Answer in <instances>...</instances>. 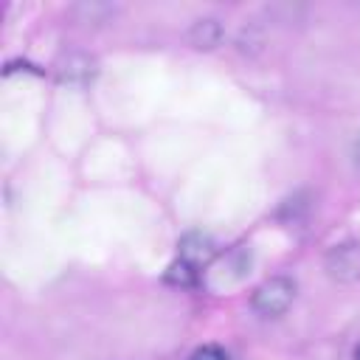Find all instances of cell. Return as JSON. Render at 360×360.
<instances>
[{"label": "cell", "instance_id": "obj_1", "mask_svg": "<svg viewBox=\"0 0 360 360\" xmlns=\"http://www.w3.org/2000/svg\"><path fill=\"white\" fill-rule=\"evenodd\" d=\"M292 301H295V281L290 276H270L253 290L250 307L264 318H276L287 312Z\"/></svg>", "mask_w": 360, "mask_h": 360}, {"label": "cell", "instance_id": "obj_2", "mask_svg": "<svg viewBox=\"0 0 360 360\" xmlns=\"http://www.w3.org/2000/svg\"><path fill=\"white\" fill-rule=\"evenodd\" d=\"M326 276L332 281H357L360 278V242H340L323 259Z\"/></svg>", "mask_w": 360, "mask_h": 360}, {"label": "cell", "instance_id": "obj_3", "mask_svg": "<svg viewBox=\"0 0 360 360\" xmlns=\"http://www.w3.org/2000/svg\"><path fill=\"white\" fill-rule=\"evenodd\" d=\"M177 250H180V259H186V262H191V264L200 267V264H205V262L214 259L217 245H214V239H211L208 233L191 231V233H186V236L177 242Z\"/></svg>", "mask_w": 360, "mask_h": 360}, {"label": "cell", "instance_id": "obj_4", "mask_svg": "<svg viewBox=\"0 0 360 360\" xmlns=\"http://www.w3.org/2000/svg\"><path fill=\"white\" fill-rule=\"evenodd\" d=\"M248 267H250V253H248L245 248H239V250H231L225 259H219V262L208 270V278L214 281L217 276H225V287H228V284L239 281V278L248 273Z\"/></svg>", "mask_w": 360, "mask_h": 360}, {"label": "cell", "instance_id": "obj_5", "mask_svg": "<svg viewBox=\"0 0 360 360\" xmlns=\"http://www.w3.org/2000/svg\"><path fill=\"white\" fill-rule=\"evenodd\" d=\"M59 73H62V79H70V82H87L96 76V59L87 53H70L62 62Z\"/></svg>", "mask_w": 360, "mask_h": 360}, {"label": "cell", "instance_id": "obj_6", "mask_svg": "<svg viewBox=\"0 0 360 360\" xmlns=\"http://www.w3.org/2000/svg\"><path fill=\"white\" fill-rule=\"evenodd\" d=\"M188 39H191L194 48H205V51H208V48L219 45L222 28H219L217 20H197V22L191 25V31H188Z\"/></svg>", "mask_w": 360, "mask_h": 360}, {"label": "cell", "instance_id": "obj_7", "mask_svg": "<svg viewBox=\"0 0 360 360\" xmlns=\"http://www.w3.org/2000/svg\"><path fill=\"white\" fill-rule=\"evenodd\" d=\"M163 278H166L169 284H174V287H194L197 278H200V270H197V264H191V262H186V259H174V262L166 267Z\"/></svg>", "mask_w": 360, "mask_h": 360}, {"label": "cell", "instance_id": "obj_8", "mask_svg": "<svg viewBox=\"0 0 360 360\" xmlns=\"http://www.w3.org/2000/svg\"><path fill=\"white\" fill-rule=\"evenodd\" d=\"M188 360H228V354H225L219 346L205 343V346H197V349L188 354Z\"/></svg>", "mask_w": 360, "mask_h": 360}, {"label": "cell", "instance_id": "obj_9", "mask_svg": "<svg viewBox=\"0 0 360 360\" xmlns=\"http://www.w3.org/2000/svg\"><path fill=\"white\" fill-rule=\"evenodd\" d=\"M352 163L360 169V135L352 141Z\"/></svg>", "mask_w": 360, "mask_h": 360}, {"label": "cell", "instance_id": "obj_10", "mask_svg": "<svg viewBox=\"0 0 360 360\" xmlns=\"http://www.w3.org/2000/svg\"><path fill=\"white\" fill-rule=\"evenodd\" d=\"M354 360H360V346H357V349H354Z\"/></svg>", "mask_w": 360, "mask_h": 360}]
</instances>
